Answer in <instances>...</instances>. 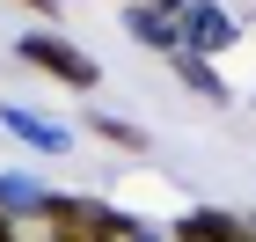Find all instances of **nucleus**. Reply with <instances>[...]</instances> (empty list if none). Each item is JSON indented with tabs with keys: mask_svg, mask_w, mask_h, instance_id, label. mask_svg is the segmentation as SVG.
<instances>
[{
	"mask_svg": "<svg viewBox=\"0 0 256 242\" xmlns=\"http://www.w3.org/2000/svg\"><path fill=\"white\" fill-rule=\"evenodd\" d=\"M15 59H22V66H37V74H52V81H66V88H96V81H102V66L88 59V52H74L66 37H52V30L22 37V44H15Z\"/></svg>",
	"mask_w": 256,
	"mask_h": 242,
	"instance_id": "1",
	"label": "nucleus"
},
{
	"mask_svg": "<svg viewBox=\"0 0 256 242\" xmlns=\"http://www.w3.org/2000/svg\"><path fill=\"white\" fill-rule=\"evenodd\" d=\"M176 242H256V235L242 220H227V213H205V205H198V213L176 220Z\"/></svg>",
	"mask_w": 256,
	"mask_h": 242,
	"instance_id": "2",
	"label": "nucleus"
},
{
	"mask_svg": "<svg viewBox=\"0 0 256 242\" xmlns=\"http://www.w3.org/2000/svg\"><path fill=\"white\" fill-rule=\"evenodd\" d=\"M190 44L198 52H227L234 44V22L220 15V8H190Z\"/></svg>",
	"mask_w": 256,
	"mask_h": 242,
	"instance_id": "3",
	"label": "nucleus"
},
{
	"mask_svg": "<svg viewBox=\"0 0 256 242\" xmlns=\"http://www.w3.org/2000/svg\"><path fill=\"white\" fill-rule=\"evenodd\" d=\"M88 132H102L110 147H132V154H146V132H139V125H124V118H102V110H96V118H88Z\"/></svg>",
	"mask_w": 256,
	"mask_h": 242,
	"instance_id": "4",
	"label": "nucleus"
},
{
	"mask_svg": "<svg viewBox=\"0 0 256 242\" xmlns=\"http://www.w3.org/2000/svg\"><path fill=\"white\" fill-rule=\"evenodd\" d=\"M176 74H183V81H190L198 96H212V103H227V88H220V74H212V66H198V59H190V52H176Z\"/></svg>",
	"mask_w": 256,
	"mask_h": 242,
	"instance_id": "5",
	"label": "nucleus"
},
{
	"mask_svg": "<svg viewBox=\"0 0 256 242\" xmlns=\"http://www.w3.org/2000/svg\"><path fill=\"white\" fill-rule=\"evenodd\" d=\"M0 242H15V227H8V213H0Z\"/></svg>",
	"mask_w": 256,
	"mask_h": 242,
	"instance_id": "6",
	"label": "nucleus"
},
{
	"mask_svg": "<svg viewBox=\"0 0 256 242\" xmlns=\"http://www.w3.org/2000/svg\"><path fill=\"white\" fill-rule=\"evenodd\" d=\"M139 8H154V0H139ZM161 8H183V0H161Z\"/></svg>",
	"mask_w": 256,
	"mask_h": 242,
	"instance_id": "7",
	"label": "nucleus"
},
{
	"mask_svg": "<svg viewBox=\"0 0 256 242\" xmlns=\"http://www.w3.org/2000/svg\"><path fill=\"white\" fill-rule=\"evenodd\" d=\"M22 8H44V15H52V0H22Z\"/></svg>",
	"mask_w": 256,
	"mask_h": 242,
	"instance_id": "8",
	"label": "nucleus"
},
{
	"mask_svg": "<svg viewBox=\"0 0 256 242\" xmlns=\"http://www.w3.org/2000/svg\"><path fill=\"white\" fill-rule=\"evenodd\" d=\"M249 235H256V227H249Z\"/></svg>",
	"mask_w": 256,
	"mask_h": 242,
	"instance_id": "9",
	"label": "nucleus"
}]
</instances>
